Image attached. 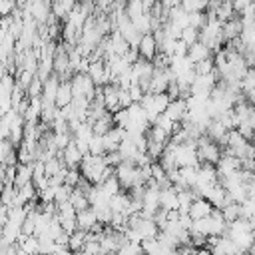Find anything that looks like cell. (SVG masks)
<instances>
[{
	"label": "cell",
	"instance_id": "6da1fadb",
	"mask_svg": "<svg viewBox=\"0 0 255 255\" xmlns=\"http://www.w3.org/2000/svg\"><path fill=\"white\" fill-rule=\"evenodd\" d=\"M80 171L92 183H102L106 177H110V175L116 173V167L114 165H108L106 159H104V155L86 153L84 159H82V163H80Z\"/></svg>",
	"mask_w": 255,
	"mask_h": 255
},
{
	"label": "cell",
	"instance_id": "7a4b0ae2",
	"mask_svg": "<svg viewBox=\"0 0 255 255\" xmlns=\"http://www.w3.org/2000/svg\"><path fill=\"white\" fill-rule=\"evenodd\" d=\"M197 157L199 161H207V163H217L223 155V147L219 145V141L207 137L205 133L197 137Z\"/></svg>",
	"mask_w": 255,
	"mask_h": 255
},
{
	"label": "cell",
	"instance_id": "3957f363",
	"mask_svg": "<svg viewBox=\"0 0 255 255\" xmlns=\"http://www.w3.org/2000/svg\"><path fill=\"white\" fill-rule=\"evenodd\" d=\"M116 177L120 179L122 189H129V187L141 183V179H139V165H135L133 161H126L124 159V161H120L116 165ZM141 185H145V183H141Z\"/></svg>",
	"mask_w": 255,
	"mask_h": 255
},
{
	"label": "cell",
	"instance_id": "277c9868",
	"mask_svg": "<svg viewBox=\"0 0 255 255\" xmlns=\"http://www.w3.org/2000/svg\"><path fill=\"white\" fill-rule=\"evenodd\" d=\"M102 98L108 108V112H118L120 110V84L118 82H108L102 86Z\"/></svg>",
	"mask_w": 255,
	"mask_h": 255
},
{
	"label": "cell",
	"instance_id": "5b68a950",
	"mask_svg": "<svg viewBox=\"0 0 255 255\" xmlns=\"http://www.w3.org/2000/svg\"><path fill=\"white\" fill-rule=\"evenodd\" d=\"M58 155L62 157V161L66 163V167H80V163H82V159H84V153H82V149L78 147L76 139H72L64 149H60Z\"/></svg>",
	"mask_w": 255,
	"mask_h": 255
},
{
	"label": "cell",
	"instance_id": "8992f818",
	"mask_svg": "<svg viewBox=\"0 0 255 255\" xmlns=\"http://www.w3.org/2000/svg\"><path fill=\"white\" fill-rule=\"evenodd\" d=\"M137 50H139V56L145 58V60H153L155 54L159 52L157 50V40H155V34L153 32H145L141 34V40L137 44Z\"/></svg>",
	"mask_w": 255,
	"mask_h": 255
},
{
	"label": "cell",
	"instance_id": "52a82bcc",
	"mask_svg": "<svg viewBox=\"0 0 255 255\" xmlns=\"http://www.w3.org/2000/svg\"><path fill=\"white\" fill-rule=\"evenodd\" d=\"M169 120H173V122H181L185 116H187V100L185 98H173L171 102H169V106L165 108V112H163Z\"/></svg>",
	"mask_w": 255,
	"mask_h": 255
},
{
	"label": "cell",
	"instance_id": "ba28073f",
	"mask_svg": "<svg viewBox=\"0 0 255 255\" xmlns=\"http://www.w3.org/2000/svg\"><path fill=\"white\" fill-rule=\"evenodd\" d=\"M76 221H78V229H84V231H92L96 225H98V215H96V209L90 205L86 209H80L76 213Z\"/></svg>",
	"mask_w": 255,
	"mask_h": 255
},
{
	"label": "cell",
	"instance_id": "9c48e42d",
	"mask_svg": "<svg viewBox=\"0 0 255 255\" xmlns=\"http://www.w3.org/2000/svg\"><path fill=\"white\" fill-rule=\"evenodd\" d=\"M213 211V203L207 199V197H195L193 203L189 205V215L193 219H201V217H207L209 213Z\"/></svg>",
	"mask_w": 255,
	"mask_h": 255
},
{
	"label": "cell",
	"instance_id": "30bf717a",
	"mask_svg": "<svg viewBox=\"0 0 255 255\" xmlns=\"http://www.w3.org/2000/svg\"><path fill=\"white\" fill-rule=\"evenodd\" d=\"M241 30H243V20H241V16L235 14L233 18H229V20L223 22V40L225 42H231V40L239 38Z\"/></svg>",
	"mask_w": 255,
	"mask_h": 255
},
{
	"label": "cell",
	"instance_id": "8fae6325",
	"mask_svg": "<svg viewBox=\"0 0 255 255\" xmlns=\"http://www.w3.org/2000/svg\"><path fill=\"white\" fill-rule=\"evenodd\" d=\"M187 56L191 58L193 64H197V62H201V60L213 58V50H211L207 44H203L201 40H197L195 44H191V46L187 48Z\"/></svg>",
	"mask_w": 255,
	"mask_h": 255
},
{
	"label": "cell",
	"instance_id": "7c38bea8",
	"mask_svg": "<svg viewBox=\"0 0 255 255\" xmlns=\"http://www.w3.org/2000/svg\"><path fill=\"white\" fill-rule=\"evenodd\" d=\"M74 100V90H72V80H60V88L56 94V106L64 108Z\"/></svg>",
	"mask_w": 255,
	"mask_h": 255
},
{
	"label": "cell",
	"instance_id": "4fadbf2b",
	"mask_svg": "<svg viewBox=\"0 0 255 255\" xmlns=\"http://www.w3.org/2000/svg\"><path fill=\"white\" fill-rule=\"evenodd\" d=\"M118 151H120L122 159H126V161H133V159H135V155L139 153V149H137V145H135V141H133L131 137H126V139L120 143Z\"/></svg>",
	"mask_w": 255,
	"mask_h": 255
},
{
	"label": "cell",
	"instance_id": "5bb4252c",
	"mask_svg": "<svg viewBox=\"0 0 255 255\" xmlns=\"http://www.w3.org/2000/svg\"><path fill=\"white\" fill-rule=\"evenodd\" d=\"M239 42L243 46V52L249 50V48H255V22L243 24V30L239 34Z\"/></svg>",
	"mask_w": 255,
	"mask_h": 255
},
{
	"label": "cell",
	"instance_id": "9a60e30c",
	"mask_svg": "<svg viewBox=\"0 0 255 255\" xmlns=\"http://www.w3.org/2000/svg\"><path fill=\"white\" fill-rule=\"evenodd\" d=\"M28 181H32V163H18L16 165V175H14V185L22 187Z\"/></svg>",
	"mask_w": 255,
	"mask_h": 255
},
{
	"label": "cell",
	"instance_id": "2e32d148",
	"mask_svg": "<svg viewBox=\"0 0 255 255\" xmlns=\"http://www.w3.org/2000/svg\"><path fill=\"white\" fill-rule=\"evenodd\" d=\"M86 235H88V231H84V229H76L74 233H70L68 247H70L72 253H80V251H82V247H84V243H86Z\"/></svg>",
	"mask_w": 255,
	"mask_h": 255
},
{
	"label": "cell",
	"instance_id": "e0dca14e",
	"mask_svg": "<svg viewBox=\"0 0 255 255\" xmlns=\"http://www.w3.org/2000/svg\"><path fill=\"white\" fill-rule=\"evenodd\" d=\"M100 187H102V191L106 193V195H116L118 191H122V183H120V179L116 177V173L114 175H110V177H106L102 183H98Z\"/></svg>",
	"mask_w": 255,
	"mask_h": 255
},
{
	"label": "cell",
	"instance_id": "ac0fdd59",
	"mask_svg": "<svg viewBox=\"0 0 255 255\" xmlns=\"http://www.w3.org/2000/svg\"><path fill=\"white\" fill-rule=\"evenodd\" d=\"M70 201H72V205L76 207V211L86 209V207H90V205H92V203H90V199H88V195H86L82 189H78V187H74V189H72Z\"/></svg>",
	"mask_w": 255,
	"mask_h": 255
},
{
	"label": "cell",
	"instance_id": "d6986e66",
	"mask_svg": "<svg viewBox=\"0 0 255 255\" xmlns=\"http://www.w3.org/2000/svg\"><path fill=\"white\" fill-rule=\"evenodd\" d=\"M219 209H221V213H223L227 223H231V221L241 217V203H237V201H231V203H227V205H223Z\"/></svg>",
	"mask_w": 255,
	"mask_h": 255
},
{
	"label": "cell",
	"instance_id": "ffe728a7",
	"mask_svg": "<svg viewBox=\"0 0 255 255\" xmlns=\"http://www.w3.org/2000/svg\"><path fill=\"white\" fill-rule=\"evenodd\" d=\"M90 153L92 155H104L106 153V145H104V135L94 133L90 139Z\"/></svg>",
	"mask_w": 255,
	"mask_h": 255
},
{
	"label": "cell",
	"instance_id": "44dd1931",
	"mask_svg": "<svg viewBox=\"0 0 255 255\" xmlns=\"http://www.w3.org/2000/svg\"><path fill=\"white\" fill-rule=\"evenodd\" d=\"M185 44H187V48L191 46V44H195L197 40H199V28H193V26H185L183 30H181V36H179Z\"/></svg>",
	"mask_w": 255,
	"mask_h": 255
},
{
	"label": "cell",
	"instance_id": "7402d4cb",
	"mask_svg": "<svg viewBox=\"0 0 255 255\" xmlns=\"http://www.w3.org/2000/svg\"><path fill=\"white\" fill-rule=\"evenodd\" d=\"M42 92H44V80H40L38 76H34V80L30 82L26 94H28L30 98H38V96H42Z\"/></svg>",
	"mask_w": 255,
	"mask_h": 255
},
{
	"label": "cell",
	"instance_id": "603a6c76",
	"mask_svg": "<svg viewBox=\"0 0 255 255\" xmlns=\"http://www.w3.org/2000/svg\"><path fill=\"white\" fill-rule=\"evenodd\" d=\"M213 70H215L213 58H207V60H201V62L195 64V72H197V74H209V72H213Z\"/></svg>",
	"mask_w": 255,
	"mask_h": 255
},
{
	"label": "cell",
	"instance_id": "cb8c5ba5",
	"mask_svg": "<svg viewBox=\"0 0 255 255\" xmlns=\"http://www.w3.org/2000/svg\"><path fill=\"white\" fill-rule=\"evenodd\" d=\"M131 102H133V100H131V94H129V90L120 86V108H128Z\"/></svg>",
	"mask_w": 255,
	"mask_h": 255
},
{
	"label": "cell",
	"instance_id": "d4e9b609",
	"mask_svg": "<svg viewBox=\"0 0 255 255\" xmlns=\"http://www.w3.org/2000/svg\"><path fill=\"white\" fill-rule=\"evenodd\" d=\"M243 96H245V100H247L249 104H253V106H255V88H251V90L243 92Z\"/></svg>",
	"mask_w": 255,
	"mask_h": 255
},
{
	"label": "cell",
	"instance_id": "484cf974",
	"mask_svg": "<svg viewBox=\"0 0 255 255\" xmlns=\"http://www.w3.org/2000/svg\"><path fill=\"white\" fill-rule=\"evenodd\" d=\"M251 141H253V145H255V131H253V137H251Z\"/></svg>",
	"mask_w": 255,
	"mask_h": 255
},
{
	"label": "cell",
	"instance_id": "4316f807",
	"mask_svg": "<svg viewBox=\"0 0 255 255\" xmlns=\"http://www.w3.org/2000/svg\"><path fill=\"white\" fill-rule=\"evenodd\" d=\"M253 2H255V0H253Z\"/></svg>",
	"mask_w": 255,
	"mask_h": 255
}]
</instances>
